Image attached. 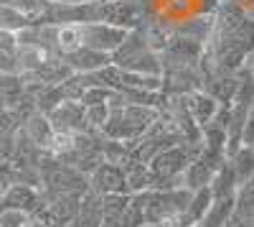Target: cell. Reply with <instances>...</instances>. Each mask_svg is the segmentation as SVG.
Here are the masks:
<instances>
[{
    "mask_svg": "<svg viewBox=\"0 0 254 227\" xmlns=\"http://www.w3.org/2000/svg\"><path fill=\"white\" fill-rule=\"evenodd\" d=\"M112 64H117L122 72L135 74H160L163 77V61L160 54H155L145 41V33L140 28H132L127 38L112 51Z\"/></svg>",
    "mask_w": 254,
    "mask_h": 227,
    "instance_id": "cell-1",
    "label": "cell"
},
{
    "mask_svg": "<svg viewBox=\"0 0 254 227\" xmlns=\"http://www.w3.org/2000/svg\"><path fill=\"white\" fill-rule=\"evenodd\" d=\"M41 192L46 199L61 197V194H84L89 192V176H84L74 166H66L59 158L49 156L41 166Z\"/></svg>",
    "mask_w": 254,
    "mask_h": 227,
    "instance_id": "cell-2",
    "label": "cell"
},
{
    "mask_svg": "<svg viewBox=\"0 0 254 227\" xmlns=\"http://www.w3.org/2000/svg\"><path fill=\"white\" fill-rule=\"evenodd\" d=\"M0 210H20L33 217H44L46 197L38 187H31V184H13L0 194Z\"/></svg>",
    "mask_w": 254,
    "mask_h": 227,
    "instance_id": "cell-3",
    "label": "cell"
},
{
    "mask_svg": "<svg viewBox=\"0 0 254 227\" xmlns=\"http://www.w3.org/2000/svg\"><path fill=\"white\" fill-rule=\"evenodd\" d=\"M203 46H206L203 41L171 33V38H168V46H165L163 54H160L163 69H165V67H198V64H201V56H203Z\"/></svg>",
    "mask_w": 254,
    "mask_h": 227,
    "instance_id": "cell-4",
    "label": "cell"
},
{
    "mask_svg": "<svg viewBox=\"0 0 254 227\" xmlns=\"http://www.w3.org/2000/svg\"><path fill=\"white\" fill-rule=\"evenodd\" d=\"M84 31V46L89 49H97V51H104L110 54L122 44V41L127 38V28H120V26H110V23H84L81 26Z\"/></svg>",
    "mask_w": 254,
    "mask_h": 227,
    "instance_id": "cell-5",
    "label": "cell"
},
{
    "mask_svg": "<svg viewBox=\"0 0 254 227\" xmlns=\"http://www.w3.org/2000/svg\"><path fill=\"white\" fill-rule=\"evenodd\" d=\"M54 130L61 133H81V130H89L87 128V108L81 105L79 100H64L61 105L49 115Z\"/></svg>",
    "mask_w": 254,
    "mask_h": 227,
    "instance_id": "cell-6",
    "label": "cell"
},
{
    "mask_svg": "<svg viewBox=\"0 0 254 227\" xmlns=\"http://www.w3.org/2000/svg\"><path fill=\"white\" fill-rule=\"evenodd\" d=\"M89 189H94L97 194H120L127 192V179H125V169L120 163H107L102 161L99 166L89 174ZM130 194V192H127Z\"/></svg>",
    "mask_w": 254,
    "mask_h": 227,
    "instance_id": "cell-7",
    "label": "cell"
},
{
    "mask_svg": "<svg viewBox=\"0 0 254 227\" xmlns=\"http://www.w3.org/2000/svg\"><path fill=\"white\" fill-rule=\"evenodd\" d=\"M79 194H61L46 199V212L41 220H46L49 227H69L79 212Z\"/></svg>",
    "mask_w": 254,
    "mask_h": 227,
    "instance_id": "cell-8",
    "label": "cell"
},
{
    "mask_svg": "<svg viewBox=\"0 0 254 227\" xmlns=\"http://www.w3.org/2000/svg\"><path fill=\"white\" fill-rule=\"evenodd\" d=\"M171 23V33L178 36H188V38H196V41H208L211 31H214V15H206V13H188L181 20H168Z\"/></svg>",
    "mask_w": 254,
    "mask_h": 227,
    "instance_id": "cell-9",
    "label": "cell"
},
{
    "mask_svg": "<svg viewBox=\"0 0 254 227\" xmlns=\"http://www.w3.org/2000/svg\"><path fill=\"white\" fill-rule=\"evenodd\" d=\"M64 61L71 67L74 74H89V72H97L102 67L112 64V56L104 54V51H97V49H89V46H81V49L66 54Z\"/></svg>",
    "mask_w": 254,
    "mask_h": 227,
    "instance_id": "cell-10",
    "label": "cell"
},
{
    "mask_svg": "<svg viewBox=\"0 0 254 227\" xmlns=\"http://www.w3.org/2000/svg\"><path fill=\"white\" fill-rule=\"evenodd\" d=\"M125 169V179H127V192L130 194H140V192H147V189H155V176L150 171V166L142 161H135V158H127L122 163Z\"/></svg>",
    "mask_w": 254,
    "mask_h": 227,
    "instance_id": "cell-11",
    "label": "cell"
},
{
    "mask_svg": "<svg viewBox=\"0 0 254 227\" xmlns=\"http://www.w3.org/2000/svg\"><path fill=\"white\" fill-rule=\"evenodd\" d=\"M71 227H102V194H97L94 189L81 194L79 212H76Z\"/></svg>",
    "mask_w": 254,
    "mask_h": 227,
    "instance_id": "cell-12",
    "label": "cell"
},
{
    "mask_svg": "<svg viewBox=\"0 0 254 227\" xmlns=\"http://www.w3.org/2000/svg\"><path fill=\"white\" fill-rule=\"evenodd\" d=\"M183 100H186L188 113L193 115V120L198 122L201 128H203V125H208L211 117H214V115H216V110H219V102H216L214 97H211L206 90H196V92L186 95Z\"/></svg>",
    "mask_w": 254,
    "mask_h": 227,
    "instance_id": "cell-13",
    "label": "cell"
},
{
    "mask_svg": "<svg viewBox=\"0 0 254 227\" xmlns=\"http://www.w3.org/2000/svg\"><path fill=\"white\" fill-rule=\"evenodd\" d=\"M23 130L26 135H28V140L33 143V146H38V148H44V151H49L51 148V140H54V125H51V120H49V115H44V113H33L26 122H23Z\"/></svg>",
    "mask_w": 254,
    "mask_h": 227,
    "instance_id": "cell-14",
    "label": "cell"
},
{
    "mask_svg": "<svg viewBox=\"0 0 254 227\" xmlns=\"http://www.w3.org/2000/svg\"><path fill=\"white\" fill-rule=\"evenodd\" d=\"M237 87H239V72L237 74H216V77H208L203 82V90L214 97L219 105H231L234 95H237Z\"/></svg>",
    "mask_w": 254,
    "mask_h": 227,
    "instance_id": "cell-15",
    "label": "cell"
},
{
    "mask_svg": "<svg viewBox=\"0 0 254 227\" xmlns=\"http://www.w3.org/2000/svg\"><path fill=\"white\" fill-rule=\"evenodd\" d=\"M214 169L211 166H206V163L201 161V158H193L186 166V171L181 174V181H183V187L186 189H190V192H198V189H203V187H208L211 184V179H214Z\"/></svg>",
    "mask_w": 254,
    "mask_h": 227,
    "instance_id": "cell-16",
    "label": "cell"
},
{
    "mask_svg": "<svg viewBox=\"0 0 254 227\" xmlns=\"http://www.w3.org/2000/svg\"><path fill=\"white\" fill-rule=\"evenodd\" d=\"M130 197L132 194H127V192L102 197V227H117L120 217L125 215L127 204H130Z\"/></svg>",
    "mask_w": 254,
    "mask_h": 227,
    "instance_id": "cell-17",
    "label": "cell"
},
{
    "mask_svg": "<svg viewBox=\"0 0 254 227\" xmlns=\"http://www.w3.org/2000/svg\"><path fill=\"white\" fill-rule=\"evenodd\" d=\"M211 194L214 199H226V197H237V189H239V181H237V174L231 169V163H224V166L214 174L208 184Z\"/></svg>",
    "mask_w": 254,
    "mask_h": 227,
    "instance_id": "cell-18",
    "label": "cell"
},
{
    "mask_svg": "<svg viewBox=\"0 0 254 227\" xmlns=\"http://www.w3.org/2000/svg\"><path fill=\"white\" fill-rule=\"evenodd\" d=\"M234 204L237 197H226V199H214V204L208 207L203 220L198 222L201 227H226L229 220L234 217Z\"/></svg>",
    "mask_w": 254,
    "mask_h": 227,
    "instance_id": "cell-19",
    "label": "cell"
},
{
    "mask_svg": "<svg viewBox=\"0 0 254 227\" xmlns=\"http://www.w3.org/2000/svg\"><path fill=\"white\" fill-rule=\"evenodd\" d=\"M84 46V31L79 23H66V26H56V49L61 56H66L76 49Z\"/></svg>",
    "mask_w": 254,
    "mask_h": 227,
    "instance_id": "cell-20",
    "label": "cell"
},
{
    "mask_svg": "<svg viewBox=\"0 0 254 227\" xmlns=\"http://www.w3.org/2000/svg\"><path fill=\"white\" fill-rule=\"evenodd\" d=\"M33 100H36V110L38 113H44V115H51L59 105L66 97H64V90L61 85H44V87H36L33 92Z\"/></svg>",
    "mask_w": 254,
    "mask_h": 227,
    "instance_id": "cell-21",
    "label": "cell"
},
{
    "mask_svg": "<svg viewBox=\"0 0 254 227\" xmlns=\"http://www.w3.org/2000/svg\"><path fill=\"white\" fill-rule=\"evenodd\" d=\"M211 204H214V194H211L208 187H203V189L193 192V199H190L188 210H186L183 215H186V220H188L190 225H198V222L203 220V215L208 212Z\"/></svg>",
    "mask_w": 254,
    "mask_h": 227,
    "instance_id": "cell-22",
    "label": "cell"
},
{
    "mask_svg": "<svg viewBox=\"0 0 254 227\" xmlns=\"http://www.w3.org/2000/svg\"><path fill=\"white\" fill-rule=\"evenodd\" d=\"M229 163H231V169H234L239 184L249 181V179L254 176V146H242V148L237 151V156L231 158Z\"/></svg>",
    "mask_w": 254,
    "mask_h": 227,
    "instance_id": "cell-23",
    "label": "cell"
},
{
    "mask_svg": "<svg viewBox=\"0 0 254 227\" xmlns=\"http://www.w3.org/2000/svg\"><path fill=\"white\" fill-rule=\"evenodd\" d=\"M33 20L23 13H18L15 8L5 5V3H0V28L3 31H10V33H18V31H23L26 26H31Z\"/></svg>",
    "mask_w": 254,
    "mask_h": 227,
    "instance_id": "cell-24",
    "label": "cell"
},
{
    "mask_svg": "<svg viewBox=\"0 0 254 227\" xmlns=\"http://www.w3.org/2000/svg\"><path fill=\"white\" fill-rule=\"evenodd\" d=\"M102 158L107 161V163H120V166H122V163L130 158V148H127L125 140H110V138H104Z\"/></svg>",
    "mask_w": 254,
    "mask_h": 227,
    "instance_id": "cell-25",
    "label": "cell"
},
{
    "mask_svg": "<svg viewBox=\"0 0 254 227\" xmlns=\"http://www.w3.org/2000/svg\"><path fill=\"white\" fill-rule=\"evenodd\" d=\"M201 140H203V148L206 151H219L224 153V146H226V130L216 128V125H203L201 128ZM226 156V153H224Z\"/></svg>",
    "mask_w": 254,
    "mask_h": 227,
    "instance_id": "cell-26",
    "label": "cell"
},
{
    "mask_svg": "<svg viewBox=\"0 0 254 227\" xmlns=\"http://www.w3.org/2000/svg\"><path fill=\"white\" fill-rule=\"evenodd\" d=\"M145 225V212H142V204L137 202V197H130V204H127L125 215L120 217L117 227H140Z\"/></svg>",
    "mask_w": 254,
    "mask_h": 227,
    "instance_id": "cell-27",
    "label": "cell"
},
{
    "mask_svg": "<svg viewBox=\"0 0 254 227\" xmlns=\"http://www.w3.org/2000/svg\"><path fill=\"white\" fill-rule=\"evenodd\" d=\"M23 128V117L13 108H0V135H15Z\"/></svg>",
    "mask_w": 254,
    "mask_h": 227,
    "instance_id": "cell-28",
    "label": "cell"
},
{
    "mask_svg": "<svg viewBox=\"0 0 254 227\" xmlns=\"http://www.w3.org/2000/svg\"><path fill=\"white\" fill-rule=\"evenodd\" d=\"M0 3H5V5L15 8L18 13L28 15L31 20L38 18L41 13H44V8H46V0H0Z\"/></svg>",
    "mask_w": 254,
    "mask_h": 227,
    "instance_id": "cell-29",
    "label": "cell"
},
{
    "mask_svg": "<svg viewBox=\"0 0 254 227\" xmlns=\"http://www.w3.org/2000/svg\"><path fill=\"white\" fill-rule=\"evenodd\" d=\"M115 90H107V87H87L81 95V105L84 108H92V105H107L110 97H112Z\"/></svg>",
    "mask_w": 254,
    "mask_h": 227,
    "instance_id": "cell-30",
    "label": "cell"
},
{
    "mask_svg": "<svg viewBox=\"0 0 254 227\" xmlns=\"http://www.w3.org/2000/svg\"><path fill=\"white\" fill-rule=\"evenodd\" d=\"M110 117V105H92L87 108V128L89 130H102V125Z\"/></svg>",
    "mask_w": 254,
    "mask_h": 227,
    "instance_id": "cell-31",
    "label": "cell"
},
{
    "mask_svg": "<svg viewBox=\"0 0 254 227\" xmlns=\"http://www.w3.org/2000/svg\"><path fill=\"white\" fill-rule=\"evenodd\" d=\"M28 217L20 210H0V227H26Z\"/></svg>",
    "mask_w": 254,
    "mask_h": 227,
    "instance_id": "cell-32",
    "label": "cell"
},
{
    "mask_svg": "<svg viewBox=\"0 0 254 227\" xmlns=\"http://www.w3.org/2000/svg\"><path fill=\"white\" fill-rule=\"evenodd\" d=\"M13 184H18L13 161H3V158H0V194H3L8 187H13Z\"/></svg>",
    "mask_w": 254,
    "mask_h": 227,
    "instance_id": "cell-33",
    "label": "cell"
},
{
    "mask_svg": "<svg viewBox=\"0 0 254 227\" xmlns=\"http://www.w3.org/2000/svg\"><path fill=\"white\" fill-rule=\"evenodd\" d=\"M229 120H231V105H219L216 115L211 117V125H216V128L226 130V128H229Z\"/></svg>",
    "mask_w": 254,
    "mask_h": 227,
    "instance_id": "cell-34",
    "label": "cell"
},
{
    "mask_svg": "<svg viewBox=\"0 0 254 227\" xmlns=\"http://www.w3.org/2000/svg\"><path fill=\"white\" fill-rule=\"evenodd\" d=\"M13 153H15V135H0V158L13 161Z\"/></svg>",
    "mask_w": 254,
    "mask_h": 227,
    "instance_id": "cell-35",
    "label": "cell"
},
{
    "mask_svg": "<svg viewBox=\"0 0 254 227\" xmlns=\"http://www.w3.org/2000/svg\"><path fill=\"white\" fill-rule=\"evenodd\" d=\"M242 143H244V146H254V108L249 110V115H247V120H244Z\"/></svg>",
    "mask_w": 254,
    "mask_h": 227,
    "instance_id": "cell-36",
    "label": "cell"
},
{
    "mask_svg": "<svg viewBox=\"0 0 254 227\" xmlns=\"http://www.w3.org/2000/svg\"><path fill=\"white\" fill-rule=\"evenodd\" d=\"M26 227H49V222L46 220H41V217H28V222H26Z\"/></svg>",
    "mask_w": 254,
    "mask_h": 227,
    "instance_id": "cell-37",
    "label": "cell"
},
{
    "mask_svg": "<svg viewBox=\"0 0 254 227\" xmlns=\"http://www.w3.org/2000/svg\"><path fill=\"white\" fill-rule=\"evenodd\" d=\"M247 69L254 74V51H252V54H249V59H247Z\"/></svg>",
    "mask_w": 254,
    "mask_h": 227,
    "instance_id": "cell-38",
    "label": "cell"
},
{
    "mask_svg": "<svg viewBox=\"0 0 254 227\" xmlns=\"http://www.w3.org/2000/svg\"><path fill=\"white\" fill-rule=\"evenodd\" d=\"M59 3H92V0H59Z\"/></svg>",
    "mask_w": 254,
    "mask_h": 227,
    "instance_id": "cell-39",
    "label": "cell"
},
{
    "mask_svg": "<svg viewBox=\"0 0 254 227\" xmlns=\"http://www.w3.org/2000/svg\"><path fill=\"white\" fill-rule=\"evenodd\" d=\"M140 227H163V225H158V222H145V225H140Z\"/></svg>",
    "mask_w": 254,
    "mask_h": 227,
    "instance_id": "cell-40",
    "label": "cell"
},
{
    "mask_svg": "<svg viewBox=\"0 0 254 227\" xmlns=\"http://www.w3.org/2000/svg\"><path fill=\"white\" fill-rule=\"evenodd\" d=\"M252 217H254V212H252Z\"/></svg>",
    "mask_w": 254,
    "mask_h": 227,
    "instance_id": "cell-41",
    "label": "cell"
},
{
    "mask_svg": "<svg viewBox=\"0 0 254 227\" xmlns=\"http://www.w3.org/2000/svg\"><path fill=\"white\" fill-rule=\"evenodd\" d=\"M69 227H71V225H69Z\"/></svg>",
    "mask_w": 254,
    "mask_h": 227,
    "instance_id": "cell-42",
    "label": "cell"
}]
</instances>
